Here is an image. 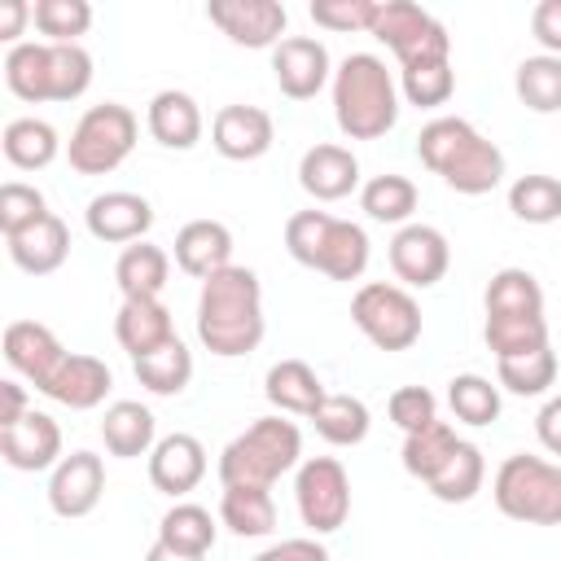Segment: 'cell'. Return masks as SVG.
Masks as SVG:
<instances>
[{
	"label": "cell",
	"instance_id": "obj_28",
	"mask_svg": "<svg viewBox=\"0 0 561 561\" xmlns=\"http://www.w3.org/2000/svg\"><path fill=\"white\" fill-rule=\"evenodd\" d=\"M4 245H9V259H13L18 272H26V276H53L66 263V254H70V228L57 215H48L35 228H26L22 237H9Z\"/></svg>",
	"mask_w": 561,
	"mask_h": 561
},
{
	"label": "cell",
	"instance_id": "obj_51",
	"mask_svg": "<svg viewBox=\"0 0 561 561\" xmlns=\"http://www.w3.org/2000/svg\"><path fill=\"white\" fill-rule=\"evenodd\" d=\"M26 22H35V4H26V0H0V39L9 48L22 44Z\"/></svg>",
	"mask_w": 561,
	"mask_h": 561
},
{
	"label": "cell",
	"instance_id": "obj_8",
	"mask_svg": "<svg viewBox=\"0 0 561 561\" xmlns=\"http://www.w3.org/2000/svg\"><path fill=\"white\" fill-rule=\"evenodd\" d=\"M140 136V118L118 105V101H101L88 105L66 140V162L75 175H110L127 162V153L136 149Z\"/></svg>",
	"mask_w": 561,
	"mask_h": 561
},
{
	"label": "cell",
	"instance_id": "obj_46",
	"mask_svg": "<svg viewBox=\"0 0 561 561\" xmlns=\"http://www.w3.org/2000/svg\"><path fill=\"white\" fill-rule=\"evenodd\" d=\"M48 202L35 184H22V180H4L0 184V232L4 241L9 237H22L26 228H35L39 219H48Z\"/></svg>",
	"mask_w": 561,
	"mask_h": 561
},
{
	"label": "cell",
	"instance_id": "obj_45",
	"mask_svg": "<svg viewBox=\"0 0 561 561\" xmlns=\"http://www.w3.org/2000/svg\"><path fill=\"white\" fill-rule=\"evenodd\" d=\"M456 92V70L451 61H425V66H412V70H399V96L416 110H438L447 105Z\"/></svg>",
	"mask_w": 561,
	"mask_h": 561
},
{
	"label": "cell",
	"instance_id": "obj_11",
	"mask_svg": "<svg viewBox=\"0 0 561 561\" xmlns=\"http://www.w3.org/2000/svg\"><path fill=\"white\" fill-rule=\"evenodd\" d=\"M294 504L311 535H333L351 517V473L337 456H307L294 473Z\"/></svg>",
	"mask_w": 561,
	"mask_h": 561
},
{
	"label": "cell",
	"instance_id": "obj_17",
	"mask_svg": "<svg viewBox=\"0 0 561 561\" xmlns=\"http://www.w3.org/2000/svg\"><path fill=\"white\" fill-rule=\"evenodd\" d=\"M83 224L96 241L105 245H136L145 241V232L153 228V206L149 197L140 193H127V188H110V193H96L83 210Z\"/></svg>",
	"mask_w": 561,
	"mask_h": 561
},
{
	"label": "cell",
	"instance_id": "obj_5",
	"mask_svg": "<svg viewBox=\"0 0 561 561\" xmlns=\"http://www.w3.org/2000/svg\"><path fill=\"white\" fill-rule=\"evenodd\" d=\"M285 250L294 263L324 272L329 280H359L368 267V232L355 219H337L329 210H294L285 219Z\"/></svg>",
	"mask_w": 561,
	"mask_h": 561
},
{
	"label": "cell",
	"instance_id": "obj_23",
	"mask_svg": "<svg viewBox=\"0 0 561 561\" xmlns=\"http://www.w3.org/2000/svg\"><path fill=\"white\" fill-rule=\"evenodd\" d=\"M145 127H149V136L162 149L188 153L202 140V127L206 123H202V105L184 88H162V92H153V101L145 110Z\"/></svg>",
	"mask_w": 561,
	"mask_h": 561
},
{
	"label": "cell",
	"instance_id": "obj_21",
	"mask_svg": "<svg viewBox=\"0 0 561 561\" xmlns=\"http://www.w3.org/2000/svg\"><path fill=\"white\" fill-rule=\"evenodd\" d=\"M298 184L311 202H342L359 188V158L346 145L320 140L298 158Z\"/></svg>",
	"mask_w": 561,
	"mask_h": 561
},
{
	"label": "cell",
	"instance_id": "obj_7",
	"mask_svg": "<svg viewBox=\"0 0 561 561\" xmlns=\"http://www.w3.org/2000/svg\"><path fill=\"white\" fill-rule=\"evenodd\" d=\"M491 500L508 522L561 526V465L530 451H513L491 478Z\"/></svg>",
	"mask_w": 561,
	"mask_h": 561
},
{
	"label": "cell",
	"instance_id": "obj_13",
	"mask_svg": "<svg viewBox=\"0 0 561 561\" xmlns=\"http://www.w3.org/2000/svg\"><path fill=\"white\" fill-rule=\"evenodd\" d=\"M272 79L289 101H311L320 96L324 83H333V61L324 39L316 35H285L272 48Z\"/></svg>",
	"mask_w": 561,
	"mask_h": 561
},
{
	"label": "cell",
	"instance_id": "obj_16",
	"mask_svg": "<svg viewBox=\"0 0 561 561\" xmlns=\"http://www.w3.org/2000/svg\"><path fill=\"white\" fill-rule=\"evenodd\" d=\"M105 495V460L96 451H70L48 473V508L57 517H88Z\"/></svg>",
	"mask_w": 561,
	"mask_h": 561
},
{
	"label": "cell",
	"instance_id": "obj_14",
	"mask_svg": "<svg viewBox=\"0 0 561 561\" xmlns=\"http://www.w3.org/2000/svg\"><path fill=\"white\" fill-rule=\"evenodd\" d=\"M206 18L237 48H276L289 26L285 4H276V0H210Z\"/></svg>",
	"mask_w": 561,
	"mask_h": 561
},
{
	"label": "cell",
	"instance_id": "obj_3",
	"mask_svg": "<svg viewBox=\"0 0 561 561\" xmlns=\"http://www.w3.org/2000/svg\"><path fill=\"white\" fill-rule=\"evenodd\" d=\"M333 118L346 140H381L399 123V79L377 53H351L333 70Z\"/></svg>",
	"mask_w": 561,
	"mask_h": 561
},
{
	"label": "cell",
	"instance_id": "obj_30",
	"mask_svg": "<svg viewBox=\"0 0 561 561\" xmlns=\"http://www.w3.org/2000/svg\"><path fill=\"white\" fill-rule=\"evenodd\" d=\"M0 149H4L9 167H18V171H44L61 153V136H57V127L48 118L26 114V118H9L4 123Z\"/></svg>",
	"mask_w": 561,
	"mask_h": 561
},
{
	"label": "cell",
	"instance_id": "obj_18",
	"mask_svg": "<svg viewBox=\"0 0 561 561\" xmlns=\"http://www.w3.org/2000/svg\"><path fill=\"white\" fill-rule=\"evenodd\" d=\"M206 447L202 438L175 430V434H162L149 451V482L153 491L171 495V500H184L188 491H197V482L206 478Z\"/></svg>",
	"mask_w": 561,
	"mask_h": 561
},
{
	"label": "cell",
	"instance_id": "obj_42",
	"mask_svg": "<svg viewBox=\"0 0 561 561\" xmlns=\"http://www.w3.org/2000/svg\"><path fill=\"white\" fill-rule=\"evenodd\" d=\"M447 408L465 425H491L500 421V381L482 373H456L447 381Z\"/></svg>",
	"mask_w": 561,
	"mask_h": 561
},
{
	"label": "cell",
	"instance_id": "obj_33",
	"mask_svg": "<svg viewBox=\"0 0 561 561\" xmlns=\"http://www.w3.org/2000/svg\"><path fill=\"white\" fill-rule=\"evenodd\" d=\"M416 202H421L416 184H412L408 175H399V171H381V175H373V180L359 184V210H364L373 224H394V228H403V224H412Z\"/></svg>",
	"mask_w": 561,
	"mask_h": 561
},
{
	"label": "cell",
	"instance_id": "obj_9",
	"mask_svg": "<svg viewBox=\"0 0 561 561\" xmlns=\"http://www.w3.org/2000/svg\"><path fill=\"white\" fill-rule=\"evenodd\" d=\"M351 320L386 355L421 342V302L394 280H364L351 298Z\"/></svg>",
	"mask_w": 561,
	"mask_h": 561
},
{
	"label": "cell",
	"instance_id": "obj_53",
	"mask_svg": "<svg viewBox=\"0 0 561 561\" xmlns=\"http://www.w3.org/2000/svg\"><path fill=\"white\" fill-rule=\"evenodd\" d=\"M31 412V399H26V386L22 381H0V430H9V425H18L22 416Z\"/></svg>",
	"mask_w": 561,
	"mask_h": 561
},
{
	"label": "cell",
	"instance_id": "obj_1",
	"mask_svg": "<svg viewBox=\"0 0 561 561\" xmlns=\"http://www.w3.org/2000/svg\"><path fill=\"white\" fill-rule=\"evenodd\" d=\"M267 333L259 272L232 263L202 280L197 289V342L219 359H241L259 351Z\"/></svg>",
	"mask_w": 561,
	"mask_h": 561
},
{
	"label": "cell",
	"instance_id": "obj_41",
	"mask_svg": "<svg viewBox=\"0 0 561 561\" xmlns=\"http://www.w3.org/2000/svg\"><path fill=\"white\" fill-rule=\"evenodd\" d=\"M508 210L513 219L522 224H557L561 219V180L557 175H543V171H530V175H517L508 184Z\"/></svg>",
	"mask_w": 561,
	"mask_h": 561
},
{
	"label": "cell",
	"instance_id": "obj_25",
	"mask_svg": "<svg viewBox=\"0 0 561 561\" xmlns=\"http://www.w3.org/2000/svg\"><path fill=\"white\" fill-rule=\"evenodd\" d=\"M110 386H114V373H110V364H105V359L83 355V351H70V355H66V364L57 368V377L48 381V390H44V394H48L53 403L70 408V412H92V408H101V403H105Z\"/></svg>",
	"mask_w": 561,
	"mask_h": 561
},
{
	"label": "cell",
	"instance_id": "obj_48",
	"mask_svg": "<svg viewBox=\"0 0 561 561\" xmlns=\"http://www.w3.org/2000/svg\"><path fill=\"white\" fill-rule=\"evenodd\" d=\"M386 412H390V421H394L403 434H412V430H425V425L438 421V399H434V390H425V386H399V390L390 394Z\"/></svg>",
	"mask_w": 561,
	"mask_h": 561
},
{
	"label": "cell",
	"instance_id": "obj_32",
	"mask_svg": "<svg viewBox=\"0 0 561 561\" xmlns=\"http://www.w3.org/2000/svg\"><path fill=\"white\" fill-rule=\"evenodd\" d=\"M219 522L241 539H263L276 530V500L272 486H224Z\"/></svg>",
	"mask_w": 561,
	"mask_h": 561
},
{
	"label": "cell",
	"instance_id": "obj_10",
	"mask_svg": "<svg viewBox=\"0 0 561 561\" xmlns=\"http://www.w3.org/2000/svg\"><path fill=\"white\" fill-rule=\"evenodd\" d=\"M368 35L394 53L399 70H412V66H425V61H451L447 26L412 0H381Z\"/></svg>",
	"mask_w": 561,
	"mask_h": 561
},
{
	"label": "cell",
	"instance_id": "obj_39",
	"mask_svg": "<svg viewBox=\"0 0 561 561\" xmlns=\"http://www.w3.org/2000/svg\"><path fill=\"white\" fill-rule=\"evenodd\" d=\"M482 342L495 359H517L548 346V320L543 316H486Z\"/></svg>",
	"mask_w": 561,
	"mask_h": 561
},
{
	"label": "cell",
	"instance_id": "obj_49",
	"mask_svg": "<svg viewBox=\"0 0 561 561\" xmlns=\"http://www.w3.org/2000/svg\"><path fill=\"white\" fill-rule=\"evenodd\" d=\"M530 35L539 39L543 53L561 57V0H539L530 9Z\"/></svg>",
	"mask_w": 561,
	"mask_h": 561
},
{
	"label": "cell",
	"instance_id": "obj_36",
	"mask_svg": "<svg viewBox=\"0 0 561 561\" xmlns=\"http://www.w3.org/2000/svg\"><path fill=\"white\" fill-rule=\"evenodd\" d=\"M486 316H543V289L526 267H500L482 294Z\"/></svg>",
	"mask_w": 561,
	"mask_h": 561
},
{
	"label": "cell",
	"instance_id": "obj_27",
	"mask_svg": "<svg viewBox=\"0 0 561 561\" xmlns=\"http://www.w3.org/2000/svg\"><path fill=\"white\" fill-rule=\"evenodd\" d=\"M101 443L118 460L149 456L153 443H158V416L140 399H114L101 416Z\"/></svg>",
	"mask_w": 561,
	"mask_h": 561
},
{
	"label": "cell",
	"instance_id": "obj_44",
	"mask_svg": "<svg viewBox=\"0 0 561 561\" xmlns=\"http://www.w3.org/2000/svg\"><path fill=\"white\" fill-rule=\"evenodd\" d=\"M35 31L44 44H79V35L92 31V4L88 0H35Z\"/></svg>",
	"mask_w": 561,
	"mask_h": 561
},
{
	"label": "cell",
	"instance_id": "obj_54",
	"mask_svg": "<svg viewBox=\"0 0 561 561\" xmlns=\"http://www.w3.org/2000/svg\"><path fill=\"white\" fill-rule=\"evenodd\" d=\"M145 561H202V557H184V552H171L167 543H158V539H153V548L145 552Z\"/></svg>",
	"mask_w": 561,
	"mask_h": 561
},
{
	"label": "cell",
	"instance_id": "obj_22",
	"mask_svg": "<svg viewBox=\"0 0 561 561\" xmlns=\"http://www.w3.org/2000/svg\"><path fill=\"white\" fill-rule=\"evenodd\" d=\"M175 267L193 280H206L224 267H232V228L219 219H188L175 232Z\"/></svg>",
	"mask_w": 561,
	"mask_h": 561
},
{
	"label": "cell",
	"instance_id": "obj_35",
	"mask_svg": "<svg viewBox=\"0 0 561 561\" xmlns=\"http://www.w3.org/2000/svg\"><path fill=\"white\" fill-rule=\"evenodd\" d=\"M513 92L530 114H557L561 110V57L552 53L522 57L513 70Z\"/></svg>",
	"mask_w": 561,
	"mask_h": 561
},
{
	"label": "cell",
	"instance_id": "obj_15",
	"mask_svg": "<svg viewBox=\"0 0 561 561\" xmlns=\"http://www.w3.org/2000/svg\"><path fill=\"white\" fill-rule=\"evenodd\" d=\"M4 364L22 377V381H31L35 390H48V381L57 377V368L66 364V346H61V337L48 329V324H39V320H13V324H4Z\"/></svg>",
	"mask_w": 561,
	"mask_h": 561
},
{
	"label": "cell",
	"instance_id": "obj_34",
	"mask_svg": "<svg viewBox=\"0 0 561 561\" xmlns=\"http://www.w3.org/2000/svg\"><path fill=\"white\" fill-rule=\"evenodd\" d=\"M311 425L329 447H355V443L368 438L373 412H368V403L359 394H324V403L316 408Z\"/></svg>",
	"mask_w": 561,
	"mask_h": 561
},
{
	"label": "cell",
	"instance_id": "obj_29",
	"mask_svg": "<svg viewBox=\"0 0 561 561\" xmlns=\"http://www.w3.org/2000/svg\"><path fill=\"white\" fill-rule=\"evenodd\" d=\"M114 280H118L123 298H162V289L171 280V254L153 241L123 245V254L114 263Z\"/></svg>",
	"mask_w": 561,
	"mask_h": 561
},
{
	"label": "cell",
	"instance_id": "obj_24",
	"mask_svg": "<svg viewBox=\"0 0 561 561\" xmlns=\"http://www.w3.org/2000/svg\"><path fill=\"white\" fill-rule=\"evenodd\" d=\"M114 337L131 359H140V355H153L158 346H167L180 333H175V320H171L162 298H123L118 316H114Z\"/></svg>",
	"mask_w": 561,
	"mask_h": 561
},
{
	"label": "cell",
	"instance_id": "obj_19",
	"mask_svg": "<svg viewBox=\"0 0 561 561\" xmlns=\"http://www.w3.org/2000/svg\"><path fill=\"white\" fill-rule=\"evenodd\" d=\"M272 140H276L272 114L259 105H224L210 118V145L228 162H254L272 149Z\"/></svg>",
	"mask_w": 561,
	"mask_h": 561
},
{
	"label": "cell",
	"instance_id": "obj_4",
	"mask_svg": "<svg viewBox=\"0 0 561 561\" xmlns=\"http://www.w3.org/2000/svg\"><path fill=\"white\" fill-rule=\"evenodd\" d=\"M4 88L26 101H79L92 88V53L83 44H44V39H22L4 53Z\"/></svg>",
	"mask_w": 561,
	"mask_h": 561
},
{
	"label": "cell",
	"instance_id": "obj_12",
	"mask_svg": "<svg viewBox=\"0 0 561 561\" xmlns=\"http://www.w3.org/2000/svg\"><path fill=\"white\" fill-rule=\"evenodd\" d=\"M451 267V245L443 228L434 224H403L390 237V272L399 276L403 289H430L447 276Z\"/></svg>",
	"mask_w": 561,
	"mask_h": 561
},
{
	"label": "cell",
	"instance_id": "obj_37",
	"mask_svg": "<svg viewBox=\"0 0 561 561\" xmlns=\"http://www.w3.org/2000/svg\"><path fill=\"white\" fill-rule=\"evenodd\" d=\"M456 447H460L456 430H451L447 421H434V425H425V430L403 434V451H399V460H403V469H408L416 482H434V478L443 473V465L451 460Z\"/></svg>",
	"mask_w": 561,
	"mask_h": 561
},
{
	"label": "cell",
	"instance_id": "obj_40",
	"mask_svg": "<svg viewBox=\"0 0 561 561\" xmlns=\"http://www.w3.org/2000/svg\"><path fill=\"white\" fill-rule=\"evenodd\" d=\"M482 482H486L482 447H473V443L460 438V447L451 451V460L443 465V473H438L434 482H425V486H430V495L443 500V504H469V500L482 491Z\"/></svg>",
	"mask_w": 561,
	"mask_h": 561
},
{
	"label": "cell",
	"instance_id": "obj_47",
	"mask_svg": "<svg viewBox=\"0 0 561 561\" xmlns=\"http://www.w3.org/2000/svg\"><path fill=\"white\" fill-rule=\"evenodd\" d=\"M381 0H311L307 13L324 31H368Z\"/></svg>",
	"mask_w": 561,
	"mask_h": 561
},
{
	"label": "cell",
	"instance_id": "obj_20",
	"mask_svg": "<svg viewBox=\"0 0 561 561\" xmlns=\"http://www.w3.org/2000/svg\"><path fill=\"white\" fill-rule=\"evenodd\" d=\"M0 456H4V465L18 469V473L57 469V460H61V425H57L48 412L31 408L18 425L0 430Z\"/></svg>",
	"mask_w": 561,
	"mask_h": 561
},
{
	"label": "cell",
	"instance_id": "obj_50",
	"mask_svg": "<svg viewBox=\"0 0 561 561\" xmlns=\"http://www.w3.org/2000/svg\"><path fill=\"white\" fill-rule=\"evenodd\" d=\"M250 561H329V548L311 535H298V539H280V543H267L259 557H250Z\"/></svg>",
	"mask_w": 561,
	"mask_h": 561
},
{
	"label": "cell",
	"instance_id": "obj_2",
	"mask_svg": "<svg viewBox=\"0 0 561 561\" xmlns=\"http://www.w3.org/2000/svg\"><path fill=\"white\" fill-rule=\"evenodd\" d=\"M416 158L425 171H434L447 188L465 197H482L504 180V149L460 114L430 118L416 131Z\"/></svg>",
	"mask_w": 561,
	"mask_h": 561
},
{
	"label": "cell",
	"instance_id": "obj_31",
	"mask_svg": "<svg viewBox=\"0 0 561 561\" xmlns=\"http://www.w3.org/2000/svg\"><path fill=\"white\" fill-rule=\"evenodd\" d=\"M215 517L210 508L193 504V500H175L162 517H158V543H167L171 552H184V557H206L215 548Z\"/></svg>",
	"mask_w": 561,
	"mask_h": 561
},
{
	"label": "cell",
	"instance_id": "obj_26",
	"mask_svg": "<svg viewBox=\"0 0 561 561\" xmlns=\"http://www.w3.org/2000/svg\"><path fill=\"white\" fill-rule=\"evenodd\" d=\"M263 394H267V403L276 408V412H285V416H316V408L324 403V381L316 377V368L307 364V359H276L272 368H267V377H263Z\"/></svg>",
	"mask_w": 561,
	"mask_h": 561
},
{
	"label": "cell",
	"instance_id": "obj_52",
	"mask_svg": "<svg viewBox=\"0 0 561 561\" xmlns=\"http://www.w3.org/2000/svg\"><path fill=\"white\" fill-rule=\"evenodd\" d=\"M535 438L548 456H561V394H552L535 416Z\"/></svg>",
	"mask_w": 561,
	"mask_h": 561
},
{
	"label": "cell",
	"instance_id": "obj_38",
	"mask_svg": "<svg viewBox=\"0 0 561 561\" xmlns=\"http://www.w3.org/2000/svg\"><path fill=\"white\" fill-rule=\"evenodd\" d=\"M131 373L136 381L149 390V394H180L188 381H193V351L171 337L167 346H158L153 355H140L131 359Z\"/></svg>",
	"mask_w": 561,
	"mask_h": 561
},
{
	"label": "cell",
	"instance_id": "obj_6",
	"mask_svg": "<svg viewBox=\"0 0 561 561\" xmlns=\"http://www.w3.org/2000/svg\"><path fill=\"white\" fill-rule=\"evenodd\" d=\"M302 465V434L285 412L250 421L224 451H219V482L224 486H272L289 469Z\"/></svg>",
	"mask_w": 561,
	"mask_h": 561
},
{
	"label": "cell",
	"instance_id": "obj_43",
	"mask_svg": "<svg viewBox=\"0 0 561 561\" xmlns=\"http://www.w3.org/2000/svg\"><path fill=\"white\" fill-rule=\"evenodd\" d=\"M495 381H500V390L522 394V399L548 394L552 381H557V355H552V346L530 351V355H517V359H495Z\"/></svg>",
	"mask_w": 561,
	"mask_h": 561
}]
</instances>
